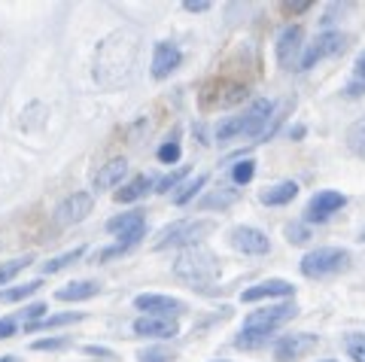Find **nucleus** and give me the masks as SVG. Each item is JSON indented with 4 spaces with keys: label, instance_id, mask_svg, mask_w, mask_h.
<instances>
[{
    "label": "nucleus",
    "instance_id": "10",
    "mask_svg": "<svg viewBox=\"0 0 365 362\" xmlns=\"http://www.w3.org/2000/svg\"><path fill=\"white\" fill-rule=\"evenodd\" d=\"M134 308L143 311V316H168V320H177V316L186 311V301H180L174 296H158V292H143V296L134 299Z\"/></svg>",
    "mask_w": 365,
    "mask_h": 362
},
{
    "label": "nucleus",
    "instance_id": "46",
    "mask_svg": "<svg viewBox=\"0 0 365 362\" xmlns=\"http://www.w3.org/2000/svg\"><path fill=\"white\" fill-rule=\"evenodd\" d=\"M216 362H220V359H216Z\"/></svg>",
    "mask_w": 365,
    "mask_h": 362
},
{
    "label": "nucleus",
    "instance_id": "41",
    "mask_svg": "<svg viewBox=\"0 0 365 362\" xmlns=\"http://www.w3.org/2000/svg\"><path fill=\"white\" fill-rule=\"evenodd\" d=\"M353 79H356V83H365V52L356 55V64H353Z\"/></svg>",
    "mask_w": 365,
    "mask_h": 362
},
{
    "label": "nucleus",
    "instance_id": "43",
    "mask_svg": "<svg viewBox=\"0 0 365 362\" xmlns=\"http://www.w3.org/2000/svg\"><path fill=\"white\" fill-rule=\"evenodd\" d=\"M83 350H86V353H88V356H107V359H113V353H110V350H107V347L88 344V347H83Z\"/></svg>",
    "mask_w": 365,
    "mask_h": 362
},
{
    "label": "nucleus",
    "instance_id": "24",
    "mask_svg": "<svg viewBox=\"0 0 365 362\" xmlns=\"http://www.w3.org/2000/svg\"><path fill=\"white\" fill-rule=\"evenodd\" d=\"M344 140H347V150H350L353 155H359L362 162H365V116L356 119V122H353V125L347 128Z\"/></svg>",
    "mask_w": 365,
    "mask_h": 362
},
{
    "label": "nucleus",
    "instance_id": "33",
    "mask_svg": "<svg viewBox=\"0 0 365 362\" xmlns=\"http://www.w3.org/2000/svg\"><path fill=\"white\" fill-rule=\"evenodd\" d=\"M137 359H140V362H170V359H174V353H170L168 347H146V350L137 353Z\"/></svg>",
    "mask_w": 365,
    "mask_h": 362
},
{
    "label": "nucleus",
    "instance_id": "29",
    "mask_svg": "<svg viewBox=\"0 0 365 362\" xmlns=\"http://www.w3.org/2000/svg\"><path fill=\"white\" fill-rule=\"evenodd\" d=\"M283 234H287V241H289V244L299 247V244H307V241H311V225H307V222H289L287 229H283Z\"/></svg>",
    "mask_w": 365,
    "mask_h": 362
},
{
    "label": "nucleus",
    "instance_id": "21",
    "mask_svg": "<svg viewBox=\"0 0 365 362\" xmlns=\"http://www.w3.org/2000/svg\"><path fill=\"white\" fill-rule=\"evenodd\" d=\"M295 195H299V183H295V180H283V183L262 192L259 201L262 205H268V207H280V205H289Z\"/></svg>",
    "mask_w": 365,
    "mask_h": 362
},
{
    "label": "nucleus",
    "instance_id": "9",
    "mask_svg": "<svg viewBox=\"0 0 365 362\" xmlns=\"http://www.w3.org/2000/svg\"><path fill=\"white\" fill-rule=\"evenodd\" d=\"M228 244L244 256H265L271 250L268 234L256 229V225H235V229L228 232Z\"/></svg>",
    "mask_w": 365,
    "mask_h": 362
},
{
    "label": "nucleus",
    "instance_id": "19",
    "mask_svg": "<svg viewBox=\"0 0 365 362\" xmlns=\"http://www.w3.org/2000/svg\"><path fill=\"white\" fill-rule=\"evenodd\" d=\"M128 177V162L125 158H110L107 165H101V171L95 174V189H113V186H119L122 180Z\"/></svg>",
    "mask_w": 365,
    "mask_h": 362
},
{
    "label": "nucleus",
    "instance_id": "26",
    "mask_svg": "<svg viewBox=\"0 0 365 362\" xmlns=\"http://www.w3.org/2000/svg\"><path fill=\"white\" fill-rule=\"evenodd\" d=\"M31 262H34V256H31V253H28V256H21V259H9V262H4V265H0V286H6L9 280H13L19 271H25Z\"/></svg>",
    "mask_w": 365,
    "mask_h": 362
},
{
    "label": "nucleus",
    "instance_id": "11",
    "mask_svg": "<svg viewBox=\"0 0 365 362\" xmlns=\"http://www.w3.org/2000/svg\"><path fill=\"white\" fill-rule=\"evenodd\" d=\"M277 61L280 67H299L302 64V49H304V31L299 25H287L277 33Z\"/></svg>",
    "mask_w": 365,
    "mask_h": 362
},
{
    "label": "nucleus",
    "instance_id": "3",
    "mask_svg": "<svg viewBox=\"0 0 365 362\" xmlns=\"http://www.w3.org/2000/svg\"><path fill=\"white\" fill-rule=\"evenodd\" d=\"M268 119H274V100L268 98H256L241 116H228L216 125V140L228 143L237 138H259L268 131Z\"/></svg>",
    "mask_w": 365,
    "mask_h": 362
},
{
    "label": "nucleus",
    "instance_id": "40",
    "mask_svg": "<svg viewBox=\"0 0 365 362\" xmlns=\"http://www.w3.org/2000/svg\"><path fill=\"white\" fill-rule=\"evenodd\" d=\"M213 4L210 0H186V4H182V9H186V13H207Z\"/></svg>",
    "mask_w": 365,
    "mask_h": 362
},
{
    "label": "nucleus",
    "instance_id": "42",
    "mask_svg": "<svg viewBox=\"0 0 365 362\" xmlns=\"http://www.w3.org/2000/svg\"><path fill=\"white\" fill-rule=\"evenodd\" d=\"M344 95L347 98H362L365 95V83H356V79H353V83L344 86Z\"/></svg>",
    "mask_w": 365,
    "mask_h": 362
},
{
    "label": "nucleus",
    "instance_id": "5",
    "mask_svg": "<svg viewBox=\"0 0 365 362\" xmlns=\"http://www.w3.org/2000/svg\"><path fill=\"white\" fill-rule=\"evenodd\" d=\"M213 229H216L213 219H177L158 232V237L153 241V250H170V247L189 250V247H198Z\"/></svg>",
    "mask_w": 365,
    "mask_h": 362
},
{
    "label": "nucleus",
    "instance_id": "20",
    "mask_svg": "<svg viewBox=\"0 0 365 362\" xmlns=\"http://www.w3.org/2000/svg\"><path fill=\"white\" fill-rule=\"evenodd\" d=\"M98 292H101L98 280H73V284H67L55 292V299L58 301H88V299H95Z\"/></svg>",
    "mask_w": 365,
    "mask_h": 362
},
{
    "label": "nucleus",
    "instance_id": "6",
    "mask_svg": "<svg viewBox=\"0 0 365 362\" xmlns=\"http://www.w3.org/2000/svg\"><path fill=\"white\" fill-rule=\"evenodd\" d=\"M350 262H353L350 250H341V247H317V250H311L302 259L299 268L304 277L323 280V277H335L341 271H347Z\"/></svg>",
    "mask_w": 365,
    "mask_h": 362
},
{
    "label": "nucleus",
    "instance_id": "2",
    "mask_svg": "<svg viewBox=\"0 0 365 362\" xmlns=\"http://www.w3.org/2000/svg\"><path fill=\"white\" fill-rule=\"evenodd\" d=\"M295 314H299L295 301H280V304H271V308H265V311H253L244 320L241 332H237L235 347H241V350L265 347L271 341V335L277 332L280 326H287Z\"/></svg>",
    "mask_w": 365,
    "mask_h": 362
},
{
    "label": "nucleus",
    "instance_id": "45",
    "mask_svg": "<svg viewBox=\"0 0 365 362\" xmlns=\"http://www.w3.org/2000/svg\"><path fill=\"white\" fill-rule=\"evenodd\" d=\"M323 362H335V359H323Z\"/></svg>",
    "mask_w": 365,
    "mask_h": 362
},
{
    "label": "nucleus",
    "instance_id": "36",
    "mask_svg": "<svg viewBox=\"0 0 365 362\" xmlns=\"http://www.w3.org/2000/svg\"><path fill=\"white\" fill-rule=\"evenodd\" d=\"M131 250V244H113V247H107V250H101L98 256H95V262H107V259H116V256H125Z\"/></svg>",
    "mask_w": 365,
    "mask_h": 362
},
{
    "label": "nucleus",
    "instance_id": "31",
    "mask_svg": "<svg viewBox=\"0 0 365 362\" xmlns=\"http://www.w3.org/2000/svg\"><path fill=\"white\" fill-rule=\"evenodd\" d=\"M344 347H347V356L353 362H365V335H347Z\"/></svg>",
    "mask_w": 365,
    "mask_h": 362
},
{
    "label": "nucleus",
    "instance_id": "14",
    "mask_svg": "<svg viewBox=\"0 0 365 362\" xmlns=\"http://www.w3.org/2000/svg\"><path fill=\"white\" fill-rule=\"evenodd\" d=\"M91 207H95V198L88 195V192H73V195H67L58 207H55V222L58 225H76L83 222Z\"/></svg>",
    "mask_w": 365,
    "mask_h": 362
},
{
    "label": "nucleus",
    "instance_id": "17",
    "mask_svg": "<svg viewBox=\"0 0 365 362\" xmlns=\"http://www.w3.org/2000/svg\"><path fill=\"white\" fill-rule=\"evenodd\" d=\"M180 64H182L180 46H174V43H165V40L155 43V49H153V76L155 79H168Z\"/></svg>",
    "mask_w": 365,
    "mask_h": 362
},
{
    "label": "nucleus",
    "instance_id": "25",
    "mask_svg": "<svg viewBox=\"0 0 365 362\" xmlns=\"http://www.w3.org/2000/svg\"><path fill=\"white\" fill-rule=\"evenodd\" d=\"M204 186H207V174H198L195 180H186V183L180 186V192H174V205H180V207L189 205V201L195 198Z\"/></svg>",
    "mask_w": 365,
    "mask_h": 362
},
{
    "label": "nucleus",
    "instance_id": "34",
    "mask_svg": "<svg viewBox=\"0 0 365 362\" xmlns=\"http://www.w3.org/2000/svg\"><path fill=\"white\" fill-rule=\"evenodd\" d=\"M64 347H71V338H40V341H34L31 350H64Z\"/></svg>",
    "mask_w": 365,
    "mask_h": 362
},
{
    "label": "nucleus",
    "instance_id": "18",
    "mask_svg": "<svg viewBox=\"0 0 365 362\" xmlns=\"http://www.w3.org/2000/svg\"><path fill=\"white\" fill-rule=\"evenodd\" d=\"M153 186H155V180H153V177H146V174H137V177H131L128 183L122 186V189H116V192H113V198H116L119 205H134V201L146 198V192H153Z\"/></svg>",
    "mask_w": 365,
    "mask_h": 362
},
{
    "label": "nucleus",
    "instance_id": "37",
    "mask_svg": "<svg viewBox=\"0 0 365 362\" xmlns=\"http://www.w3.org/2000/svg\"><path fill=\"white\" fill-rule=\"evenodd\" d=\"M344 9H350V4H332V6H329L323 13V19H319V21H323V28H329L332 21H338V13H344Z\"/></svg>",
    "mask_w": 365,
    "mask_h": 362
},
{
    "label": "nucleus",
    "instance_id": "7",
    "mask_svg": "<svg viewBox=\"0 0 365 362\" xmlns=\"http://www.w3.org/2000/svg\"><path fill=\"white\" fill-rule=\"evenodd\" d=\"M344 49H347V33H341V31H323L311 43V46L304 49L299 71H311V67H317L323 58H332V55L344 52Z\"/></svg>",
    "mask_w": 365,
    "mask_h": 362
},
{
    "label": "nucleus",
    "instance_id": "13",
    "mask_svg": "<svg viewBox=\"0 0 365 362\" xmlns=\"http://www.w3.org/2000/svg\"><path fill=\"white\" fill-rule=\"evenodd\" d=\"M319 338L311 335V332H292V335H283L277 344H274V359L277 362H295L307 356L311 350L317 347Z\"/></svg>",
    "mask_w": 365,
    "mask_h": 362
},
{
    "label": "nucleus",
    "instance_id": "4",
    "mask_svg": "<svg viewBox=\"0 0 365 362\" xmlns=\"http://www.w3.org/2000/svg\"><path fill=\"white\" fill-rule=\"evenodd\" d=\"M174 277L189 284L192 289H207L220 280V259L201 244L180 250V256L174 259Z\"/></svg>",
    "mask_w": 365,
    "mask_h": 362
},
{
    "label": "nucleus",
    "instance_id": "8",
    "mask_svg": "<svg viewBox=\"0 0 365 362\" xmlns=\"http://www.w3.org/2000/svg\"><path fill=\"white\" fill-rule=\"evenodd\" d=\"M344 205H347V195H341V192H335V189L317 192V195L307 201V207H304V222H307V225H314V222L332 219Z\"/></svg>",
    "mask_w": 365,
    "mask_h": 362
},
{
    "label": "nucleus",
    "instance_id": "44",
    "mask_svg": "<svg viewBox=\"0 0 365 362\" xmlns=\"http://www.w3.org/2000/svg\"><path fill=\"white\" fill-rule=\"evenodd\" d=\"M0 362H16V356H0Z\"/></svg>",
    "mask_w": 365,
    "mask_h": 362
},
{
    "label": "nucleus",
    "instance_id": "28",
    "mask_svg": "<svg viewBox=\"0 0 365 362\" xmlns=\"http://www.w3.org/2000/svg\"><path fill=\"white\" fill-rule=\"evenodd\" d=\"M253 177H256V162H253V158H244V162H237L232 167V180L237 186H247Z\"/></svg>",
    "mask_w": 365,
    "mask_h": 362
},
{
    "label": "nucleus",
    "instance_id": "15",
    "mask_svg": "<svg viewBox=\"0 0 365 362\" xmlns=\"http://www.w3.org/2000/svg\"><path fill=\"white\" fill-rule=\"evenodd\" d=\"M131 329H134V335H140V338H158V341H165V338H177L180 335V323L168 320V316H137Z\"/></svg>",
    "mask_w": 365,
    "mask_h": 362
},
{
    "label": "nucleus",
    "instance_id": "30",
    "mask_svg": "<svg viewBox=\"0 0 365 362\" xmlns=\"http://www.w3.org/2000/svg\"><path fill=\"white\" fill-rule=\"evenodd\" d=\"M186 174H189V167H177V171H170L168 177H162L155 183V192H170V189H180L182 183H186Z\"/></svg>",
    "mask_w": 365,
    "mask_h": 362
},
{
    "label": "nucleus",
    "instance_id": "38",
    "mask_svg": "<svg viewBox=\"0 0 365 362\" xmlns=\"http://www.w3.org/2000/svg\"><path fill=\"white\" fill-rule=\"evenodd\" d=\"M314 4L311 0H289V4H283V13H289V16H302V13H307Z\"/></svg>",
    "mask_w": 365,
    "mask_h": 362
},
{
    "label": "nucleus",
    "instance_id": "35",
    "mask_svg": "<svg viewBox=\"0 0 365 362\" xmlns=\"http://www.w3.org/2000/svg\"><path fill=\"white\" fill-rule=\"evenodd\" d=\"M43 316H46V304H43V301H34V304H28V308L21 311V320H25V326L40 323Z\"/></svg>",
    "mask_w": 365,
    "mask_h": 362
},
{
    "label": "nucleus",
    "instance_id": "12",
    "mask_svg": "<svg viewBox=\"0 0 365 362\" xmlns=\"http://www.w3.org/2000/svg\"><path fill=\"white\" fill-rule=\"evenodd\" d=\"M107 232L119 234L122 244L137 247V244H140V237L146 234V217H143V210H128V213H119V217H113L107 222Z\"/></svg>",
    "mask_w": 365,
    "mask_h": 362
},
{
    "label": "nucleus",
    "instance_id": "16",
    "mask_svg": "<svg viewBox=\"0 0 365 362\" xmlns=\"http://www.w3.org/2000/svg\"><path fill=\"white\" fill-rule=\"evenodd\" d=\"M295 296V286L289 280H280V277H271V280H262V284L250 286L241 292V301H262V299H292Z\"/></svg>",
    "mask_w": 365,
    "mask_h": 362
},
{
    "label": "nucleus",
    "instance_id": "39",
    "mask_svg": "<svg viewBox=\"0 0 365 362\" xmlns=\"http://www.w3.org/2000/svg\"><path fill=\"white\" fill-rule=\"evenodd\" d=\"M16 329H19V320H16V316H4V320H0V338H13Z\"/></svg>",
    "mask_w": 365,
    "mask_h": 362
},
{
    "label": "nucleus",
    "instance_id": "32",
    "mask_svg": "<svg viewBox=\"0 0 365 362\" xmlns=\"http://www.w3.org/2000/svg\"><path fill=\"white\" fill-rule=\"evenodd\" d=\"M158 162L162 165H177L180 162V143H177V134H174V140H168V143H162L158 146Z\"/></svg>",
    "mask_w": 365,
    "mask_h": 362
},
{
    "label": "nucleus",
    "instance_id": "22",
    "mask_svg": "<svg viewBox=\"0 0 365 362\" xmlns=\"http://www.w3.org/2000/svg\"><path fill=\"white\" fill-rule=\"evenodd\" d=\"M83 256H86V247H76V250H67V253H61V256L49 259V262H43L40 274H43V277H49V274H58V271H64L67 265L79 262V259H83Z\"/></svg>",
    "mask_w": 365,
    "mask_h": 362
},
{
    "label": "nucleus",
    "instance_id": "23",
    "mask_svg": "<svg viewBox=\"0 0 365 362\" xmlns=\"http://www.w3.org/2000/svg\"><path fill=\"white\" fill-rule=\"evenodd\" d=\"M79 320H83V314H73V311H67V314L43 316L40 323H31V326H25V332H40V329H58V326H71V323H79Z\"/></svg>",
    "mask_w": 365,
    "mask_h": 362
},
{
    "label": "nucleus",
    "instance_id": "27",
    "mask_svg": "<svg viewBox=\"0 0 365 362\" xmlns=\"http://www.w3.org/2000/svg\"><path fill=\"white\" fill-rule=\"evenodd\" d=\"M235 198H237V189L222 186L220 192H213L210 198H204V201H201V210H210V207H228Z\"/></svg>",
    "mask_w": 365,
    "mask_h": 362
},
{
    "label": "nucleus",
    "instance_id": "1",
    "mask_svg": "<svg viewBox=\"0 0 365 362\" xmlns=\"http://www.w3.org/2000/svg\"><path fill=\"white\" fill-rule=\"evenodd\" d=\"M134 64H137V37L128 31H119L101 43L95 79L107 88L125 86L134 73Z\"/></svg>",
    "mask_w": 365,
    "mask_h": 362
}]
</instances>
